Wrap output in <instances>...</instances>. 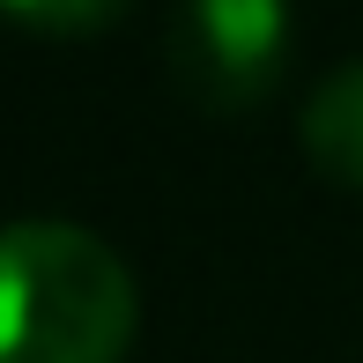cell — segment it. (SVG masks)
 I'll use <instances>...</instances> for the list:
<instances>
[{
    "mask_svg": "<svg viewBox=\"0 0 363 363\" xmlns=\"http://www.w3.org/2000/svg\"><path fill=\"white\" fill-rule=\"evenodd\" d=\"M134 274L82 223L0 230V363H119L134 341Z\"/></svg>",
    "mask_w": 363,
    "mask_h": 363,
    "instance_id": "cell-1",
    "label": "cell"
},
{
    "mask_svg": "<svg viewBox=\"0 0 363 363\" xmlns=\"http://www.w3.org/2000/svg\"><path fill=\"white\" fill-rule=\"evenodd\" d=\"M0 15L45 30V38H82V30H104L126 15V0H0Z\"/></svg>",
    "mask_w": 363,
    "mask_h": 363,
    "instance_id": "cell-4",
    "label": "cell"
},
{
    "mask_svg": "<svg viewBox=\"0 0 363 363\" xmlns=\"http://www.w3.org/2000/svg\"><path fill=\"white\" fill-rule=\"evenodd\" d=\"M289 67V0H178L171 82L201 111H245Z\"/></svg>",
    "mask_w": 363,
    "mask_h": 363,
    "instance_id": "cell-2",
    "label": "cell"
},
{
    "mask_svg": "<svg viewBox=\"0 0 363 363\" xmlns=\"http://www.w3.org/2000/svg\"><path fill=\"white\" fill-rule=\"evenodd\" d=\"M304 148L334 186H363V60L334 67L304 104Z\"/></svg>",
    "mask_w": 363,
    "mask_h": 363,
    "instance_id": "cell-3",
    "label": "cell"
}]
</instances>
